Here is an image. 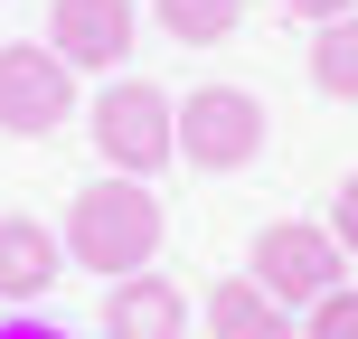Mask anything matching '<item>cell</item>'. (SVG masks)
I'll use <instances>...</instances> for the list:
<instances>
[{"label":"cell","mask_w":358,"mask_h":339,"mask_svg":"<svg viewBox=\"0 0 358 339\" xmlns=\"http://www.w3.org/2000/svg\"><path fill=\"white\" fill-rule=\"evenodd\" d=\"M57 236H66V264L123 283V273H151V254H161V236H170V208L151 198V179L104 170V179H85V189L66 198V226Z\"/></svg>","instance_id":"cell-1"},{"label":"cell","mask_w":358,"mask_h":339,"mask_svg":"<svg viewBox=\"0 0 358 339\" xmlns=\"http://www.w3.org/2000/svg\"><path fill=\"white\" fill-rule=\"evenodd\" d=\"M85 132H94V151H104V170H123V179H151V170L179 161V104L151 75H113V85L94 94Z\"/></svg>","instance_id":"cell-2"},{"label":"cell","mask_w":358,"mask_h":339,"mask_svg":"<svg viewBox=\"0 0 358 339\" xmlns=\"http://www.w3.org/2000/svg\"><path fill=\"white\" fill-rule=\"evenodd\" d=\"M255 283H264L283 311H311L321 292L349 283V254H340V236L311 226V217H273V226L255 236Z\"/></svg>","instance_id":"cell-3"},{"label":"cell","mask_w":358,"mask_h":339,"mask_svg":"<svg viewBox=\"0 0 358 339\" xmlns=\"http://www.w3.org/2000/svg\"><path fill=\"white\" fill-rule=\"evenodd\" d=\"M264 151V104L245 85H189L179 94V161L189 170H245Z\"/></svg>","instance_id":"cell-4"},{"label":"cell","mask_w":358,"mask_h":339,"mask_svg":"<svg viewBox=\"0 0 358 339\" xmlns=\"http://www.w3.org/2000/svg\"><path fill=\"white\" fill-rule=\"evenodd\" d=\"M76 113V66L57 48H29V38H10L0 48V132H57Z\"/></svg>","instance_id":"cell-5"},{"label":"cell","mask_w":358,"mask_h":339,"mask_svg":"<svg viewBox=\"0 0 358 339\" xmlns=\"http://www.w3.org/2000/svg\"><path fill=\"white\" fill-rule=\"evenodd\" d=\"M132 38H142V10H132V0H57L48 10V48L66 57V66H85V75L123 66Z\"/></svg>","instance_id":"cell-6"},{"label":"cell","mask_w":358,"mask_h":339,"mask_svg":"<svg viewBox=\"0 0 358 339\" xmlns=\"http://www.w3.org/2000/svg\"><path fill=\"white\" fill-rule=\"evenodd\" d=\"M104 339H189V292L170 273H123L104 292Z\"/></svg>","instance_id":"cell-7"},{"label":"cell","mask_w":358,"mask_h":339,"mask_svg":"<svg viewBox=\"0 0 358 339\" xmlns=\"http://www.w3.org/2000/svg\"><path fill=\"white\" fill-rule=\"evenodd\" d=\"M57 273H66V236L38 226V217H0V302H38V292H57Z\"/></svg>","instance_id":"cell-8"},{"label":"cell","mask_w":358,"mask_h":339,"mask_svg":"<svg viewBox=\"0 0 358 339\" xmlns=\"http://www.w3.org/2000/svg\"><path fill=\"white\" fill-rule=\"evenodd\" d=\"M208 339H302V321L245 273V283H217L208 292Z\"/></svg>","instance_id":"cell-9"},{"label":"cell","mask_w":358,"mask_h":339,"mask_svg":"<svg viewBox=\"0 0 358 339\" xmlns=\"http://www.w3.org/2000/svg\"><path fill=\"white\" fill-rule=\"evenodd\" d=\"M311 94H330V104H358V10L311 29Z\"/></svg>","instance_id":"cell-10"},{"label":"cell","mask_w":358,"mask_h":339,"mask_svg":"<svg viewBox=\"0 0 358 339\" xmlns=\"http://www.w3.org/2000/svg\"><path fill=\"white\" fill-rule=\"evenodd\" d=\"M151 19H161L179 48H227L245 29V0H151Z\"/></svg>","instance_id":"cell-11"},{"label":"cell","mask_w":358,"mask_h":339,"mask_svg":"<svg viewBox=\"0 0 358 339\" xmlns=\"http://www.w3.org/2000/svg\"><path fill=\"white\" fill-rule=\"evenodd\" d=\"M302 339H358V283H340V292H321V302L302 311Z\"/></svg>","instance_id":"cell-12"},{"label":"cell","mask_w":358,"mask_h":339,"mask_svg":"<svg viewBox=\"0 0 358 339\" xmlns=\"http://www.w3.org/2000/svg\"><path fill=\"white\" fill-rule=\"evenodd\" d=\"M330 236H340V254L358 264V170L340 179V198H330Z\"/></svg>","instance_id":"cell-13"},{"label":"cell","mask_w":358,"mask_h":339,"mask_svg":"<svg viewBox=\"0 0 358 339\" xmlns=\"http://www.w3.org/2000/svg\"><path fill=\"white\" fill-rule=\"evenodd\" d=\"M0 339H76V330H57V321H29V311H10V321H0Z\"/></svg>","instance_id":"cell-14"},{"label":"cell","mask_w":358,"mask_h":339,"mask_svg":"<svg viewBox=\"0 0 358 339\" xmlns=\"http://www.w3.org/2000/svg\"><path fill=\"white\" fill-rule=\"evenodd\" d=\"M283 10H302V19H311V29H321V19H349V10H358V0H283Z\"/></svg>","instance_id":"cell-15"}]
</instances>
